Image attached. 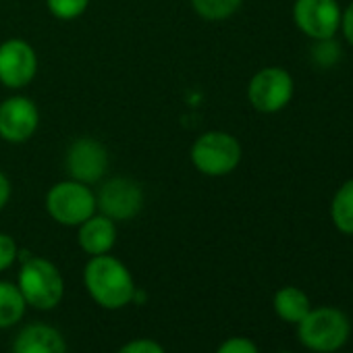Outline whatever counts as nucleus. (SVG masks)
I'll list each match as a JSON object with an SVG mask.
<instances>
[{
	"instance_id": "nucleus-1",
	"label": "nucleus",
	"mask_w": 353,
	"mask_h": 353,
	"mask_svg": "<svg viewBox=\"0 0 353 353\" xmlns=\"http://www.w3.org/2000/svg\"><path fill=\"white\" fill-rule=\"evenodd\" d=\"M83 285L90 297L104 310H121L133 303L135 281L131 270L114 256H92L83 268Z\"/></svg>"
},
{
	"instance_id": "nucleus-2",
	"label": "nucleus",
	"mask_w": 353,
	"mask_h": 353,
	"mask_svg": "<svg viewBox=\"0 0 353 353\" xmlns=\"http://www.w3.org/2000/svg\"><path fill=\"white\" fill-rule=\"evenodd\" d=\"M351 336L349 316L334 305L312 307L297 324L299 343L314 353H334L347 345Z\"/></svg>"
},
{
	"instance_id": "nucleus-3",
	"label": "nucleus",
	"mask_w": 353,
	"mask_h": 353,
	"mask_svg": "<svg viewBox=\"0 0 353 353\" xmlns=\"http://www.w3.org/2000/svg\"><path fill=\"white\" fill-rule=\"evenodd\" d=\"M17 287L30 307L40 312L54 310L65 297V279L48 258L30 256L21 262Z\"/></svg>"
},
{
	"instance_id": "nucleus-4",
	"label": "nucleus",
	"mask_w": 353,
	"mask_h": 353,
	"mask_svg": "<svg viewBox=\"0 0 353 353\" xmlns=\"http://www.w3.org/2000/svg\"><path fill=\"white\" fill-rule=\"evenodd\" d=\"M243 156L239 139L229 131H206L202 133L190 152L192 164L198 172L206 176H227L231 174Z\"/></svg>"
},
{
	"instance_id": "nucleus-5",
	"label": "nucleus",
	"mask_w": 353,
	"mask_h": 353,
	"mask_svg": "<svg viewBox=\"0 0 353 353\" xmlns=\"http://www.w3.org/2000/svg\"><path fill=\"white\" fill-rule=\"evenodd\" d=\"M44 206L48 216L63 227H79L98 212L96 194L90 185L73 179L54 183L44 198Z\"/></svg>"
},
{
	"instance_id": "nucleus-6",
	"label": "nucleus",
	"mask_w": 353,
	"mask_h": 353,
	"mask_svg": "<svg viewBox=\"0 0 353 353\" xmlns=\"http://www.w3.org/2000/svg\"><path fill=\"white\" fill-rule=\"evenodd\" d=\"M295 94L293 75L283 67H264L248 83V100L254 110L274 114L289 106Z\"/></svg>"
},
{
	"instance_id": "nucleus-7",
	"label": "nucleus",
	"mask_w": 353,
	"mask_h": 353,
	"mask_svg": "<svg viewBox=\"0 0 353 353\" xmlns=\"http://www.w3.org/2000/svg\"><path fill=\"white\" fill-rule=\"evenodd\" d=\"M110 166L108 150L102 141L94 137H77L69 148L65 156V170L69 179L79 181L83 185H96L100 183Z\"/></svg>"
},
{
	"instance_id": "nucleus-8",
	"label": "nucleus",
	"mask_w": 353,
	"mask_h": 353,
	"mask_svg": "<svg viewBox=\"0 0 353 353\" xmlns=\"http://www.w3.org/2000/svg\"><path fill=\"white\" fill-rule=\"evenodd\" d=\"M143 190L129 176H112L104 181L96 194V208L114 223L135 219L143 208Z\"/></svg>"
},
{
	"instance_id": "nucleus-9",
	"label": "nucleus",
	"mask_w": 353,
	"mask_h": 353,
	"mask_svg": "<svg viewBox=\"0 0 353 353\" xmlns=\"http://www.w3.org/2000/svg\"><path fill=\"white\" fill-rule=\"evenodd\" d=\"M343 9L339 0H295L293 23L312 42L334 38L341 30Z\"/></svg>"
},
{
	"instance_id": "nucleus-10",
	"label": "nucleus",
	"mask_w": 353,
	"mask_h": 353,
	"mask_svg": "<svg viewBox=\"0 0 353 353\" xmlns=\"http://www.w3.org/2000/svg\"><path fill=\"white\" fill-rule=\"evenodd\" d=\"M36 75L38 54L30 42L11 38L0 44V83L9 90H23Z\"/></svg>"
},
{
	"instance_id": "nucleus-11",
	"label": "nucleus",
	"mask_w": 353,
	"mask_h": 353,
	"mask_svg": "<svg viewBox=\"0 0 353 353\" xmlns=\"http://www.w3.org/2000/svg\"><path fill=\"white\" fill-rule=\"evenodd\" d=\"M40 127V110L28 96H11L0 104V139L9 143L30 141Z\"/></svg>"
},
{
	"instance_id": "nucleus-12",
	"label": "nucleus",
	"mask_w": 353,
	"mask_h": 353,
	"mask_svg": "<svg viewBox=\"0 0 353 353\" xmlns=\"http://www.w3.org/2000/svg\"><path fill=\"white\" fill-rule=\"evenodd\" d=\"M67 341L59 328L46 322L23 326L11 347V353H67Z\"/></svg>"
},
{
	"instance_id": "nucleus-13",
	"label": "nucleus",
	"mask_w": 353,
	"mask_h": 353,
	"mask_svg": "<svg viewBox=\"0 0 353 353\" xmlns=\"http://www.w3.org/2000/svg\"><path fill=\"white\" fill-rule=\"evenodd\" d=\"M77 243L90 258L110 254L117 243V223L96 212L77 227Z\"/></svg>"
},
{
	"instance_id": "nucleus-14",
	"label": "nucleus",
	"mask_w": 353,
	"mask_h": 353,
	"mask_svg": "<svg viewBox=\"0 0 353 353\" xmlns=\"http://www.w3.org/2000/svg\"><path fill=\"white\" fill-rule=\"evenodd\" d=\"M272 307H274V314L283 322L297 326L305 318V314L312 310V301H310V297H307V293L303 289L287 285V287H281L274 293Z\"/></svg>"
},
{
	"instance_id": "nucleus-15",
	"label": "nucleus",
	"mask_w": 353,
	"mask_h": 353,
	"mask_svg": "<svg viewBox=\"0 0 353 353\" xmlns=\"http://www.w3.org/2000/svg\"><path fill=\"white\" fill-rule=\"evenodd\" d=\"M330 221L343 235H353V179H347L330 200Z\"/></svg>"
},
{
	"instance_id": "nucleus-16",
	"label": "nucleus",
	"mask_w": 353,
	"mask_h": 353,
	"mask_svg": "<svg viewBox=\"0 0 353 353\" xmlns=\"http://www.w3.org/2000/svg\"><path fill=\"white\" fill-rule=\"evenodd\" d=\"M26 310L28 303L19 287L9 281H0V330L19 324L26 316Z\"/></svg>"
},
{
	"instance_id": "nucleus-17",
	"label": "nucleus",
	"mask_w": 353,
	"mask_h": 353,
	"mask_svg": "<svg viewBox=\"0 0 353 353\" xmlns=\"http://www.w3.org/2000/svg\"><path fill=\"white\" fill-rule=\"evenodd\" d=\"M190 3L202 19L216 23L233 17L241 9L243 0H190Z\"/></svg>"
},
{
	"instance_id": "nucleus-18",
	"label": "nucleus",
	"mask_w": 353,
	"mask_h": 353,
	"mask_svg": "<svg viewBox=\"0 0 353 353\" xmlns=\"http://www.w3.org/2000/svg\"><path fill=\"white\" fill-rule=\"evenodd\" d=\"M46 7L57 19L73 21L88 11L90 0H46Z\"/></svg>"
},
{
	"instance_id": "nucleus-19",
	"label": "nucleus",
	"mask_w": 353,
	"mask_h": 353,
	"mask_svg": "<svg viewBox=\"0 0 353 353\" xmlns=\"http://www.w3.org/2000/svg\"><path fill=\"white\" fill-rule=\"evenodd\" d=\"M312 59L318 67H332L341 61V48L334 42V38L328 40H316L314 42V50H312Z\"/></svg>"
},
{
	"instance_id": "nucleus-20",
	"label": "nucleus",
	"mask_w": 353,
	"mask_h": 353,
	"mask_svg": "<svg viewBox=\"0 0 353 353\" xmlns=\"http://www.w3.org/2000/svg\"><path fill=\"white\" fill-rule=\"evenodd\" d=\"M19 258V245L17 241L7 235V233H0V272L9 270Z\"/></svg>"
},
{
	"instance_id": "nucleus-21",
	"label": "nucleus",
	"mask_w": 353,
	"mask_h": 353,
	"mask_svg": "<svg viewBox=\"0 0 353 353\" xmlns=\"http://www.w3.org/2000/svg\"><path fill=\"white\" fill-rule=\"evenodd\" d=\"M214 353H260L258 345L248 336H229L219 345Z\"/></svg>"
},
{
	"instance_id": "nucleus-22",
	"label": "nucleus",
	"mask_w": 353,
	"mask_h": 353,
	"mask_svg": "<svg viewBox=\"0 0 353 353\" xmlns=\"http://www.w3.org/2000/svg\"><path fill=\"white\" fill-rule=\"evenodd\" d=\"M117 353H166V349L158 341H154V339L139 336V339L127 341Z\"/></svg>"
},
{
	"instance_id": "nucleus-23",
	"label": "nucleus",
	"mask_w": 353,
	"mask_h": 353,
	"mask_svg": "<svg viewBox=\"0 0 353 353\" xmlns=\"http://www.w3.org/2000/svg\"><path fill=\"white\" fill-rule=\"evenodd\" d=\"M343 32V38L345 42L353 48V0L343 9V15H341V30Z\"/></svg>"
},
{
	"instance_id": "nucleus-24",
	"label": "nucleus",
	"mask_w": 353,
	"mask_h": 353,
	"mask_svg": "<svg viewBox=\"0 0 353 353\" xmlns=\"http://www.w3.org/2000/svg\"><path fill=\"white\" fill-rule=\"evenodd\" d=\"M11 200V181H9V176L0 170V210H3Z\"/></svg>"
},
{
	"instance_id": "nucleus-25",
	"label": "nucleus",
	"mask_w": 353,
	"mask_h": 353,
	"mask_svg": "<svg viewBox=\"0 0 353 353\" xmlns=\"http://www.w3.org/2000/svg\"><path fill=\"white\" fill-rule=\"evenodd\" d=\"M279 353H291V351H279Z\"/></svg>"
}]
</instances>
